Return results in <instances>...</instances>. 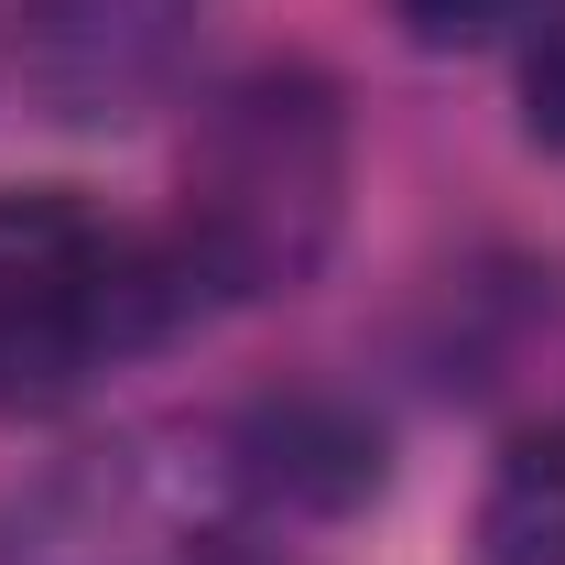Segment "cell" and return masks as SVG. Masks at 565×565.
<instances>
[{"label":"cell","instance_id":"cell-1","mask_svg":"<svg viewBox=\"0 0 565 565\" xmlns=\"http://www.w3.org/2000/svg\"><path fill=\"white\" fill-rule=\"evenodd\" d=\"M381 457L305 414H163L0 500V565H262V533L349 500Z\"/></svg>","mask_w":565,"mask_h":565},{"label":"cell","instance_id":"cell-2","mask_svg":"<svg viewBox=\"0 0 565 565\" xmlns=\"http://www.w3.org/2000/svg\"><path fill=\"white\" fill-rule=\"evenodd\" d=\"M185 316L196 282L174 239L87 207L76 185H0V424L87 403Z\"/></svg>","mask_w":565,"mask_h":565},{"label":"cell","instance_id":"cell-3","mask_svg":"<svg viewBox=\"0 0 565 565\" xmlns=\"http://www.w3.org/2000/svg\"><path fill=\"white\" fill-rule=\"evenodd\" d=\"M338 185H349V131L305 66H262L217 87L185 141V217L163 228L196 305L294 294L338 239Z\"/></svg>","mask_w":565,"mask_h":565},{"label":"cell","instance_id":"cell-4","mask_svg":"<svg viewBox=\"0 0 565 565\" xmlns=\"http://www.w3.org/2000/svg\"><path fill=\"white\" fill-rule=\"evenodd\" d=\"M185 0H22V66L66 120H120L174 66Z\"/></svg>","mask_w":565,"mask_h":565},{"label":"cell","instance_id":"cell-5","mask_svg":"<svg viewBox=\"0 0 565 565\" xmlns=\"http://www.w3.org/2000/svg\"><path fill=\"white\" fill-rule=\"evenodd\" d=\"M479 555L490 565H565V403L522 424L479 500Z\"/></svg>","mask_w":565,"mask_h":565},{"label":"cell","instance_id":"cell-6","mask_svg":"<svg viewBox=\"0 0 565 565\" xmlns=\"http://www.w3.org/2000/svg\"><path fill=\"white\" fill-rule=\"evenodd\" d=\"M403 11V33L435 44V55H468V44H500L511 22H533L544 0H392Z\"/></svg>","mask_w":565,"mask_h":565},{"label":"cell","instance_id":"cell-7","mask_svg":"<svg viewBox=\"0 0 565 565\" xmlns=\"http://www.w3.org/2000/svg\"><path fill=\"white\" fill-rule=\"evenodd\" d=\"M522 120L544 152H565V0L544 11V33H533V55H522Z\"/></svg>","mask_w":565,"mask_h":565}]
</instances>
